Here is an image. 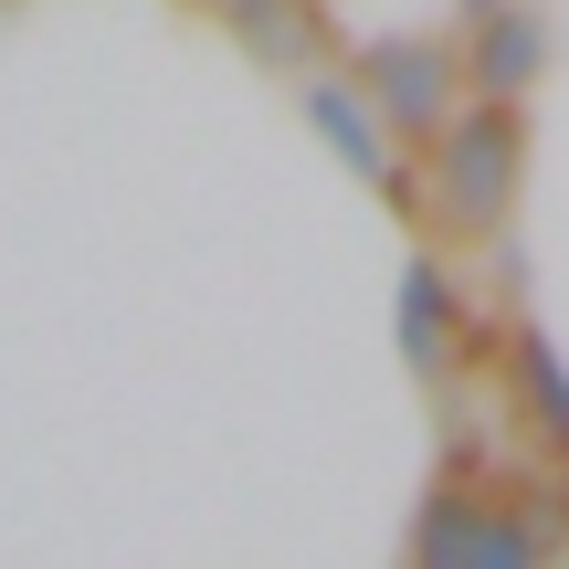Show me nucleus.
<instances>
[{
	"label": "nucleus",
	"instance_id": "nucleus-3",
	"mask_svg": "<svg viewBox=\"0 0 569 569\" xmlns=\"http://www.w3.org/2000/svg\"><path fill=\"white\" fill-rule=\"evenodd\" d=\"M422 549H432V559H486V569H496V559H528V538L496 528V517H475L465 496H443V507L422 517Z\"/></svg>",
	"mask_w": 569,
	"mask_h": 569
},
{
	"label": "nucleus",
	"instance_id": "nucleus-9",
	"mask_svg": "<svg viewBox=\"0 0 569 569\" xmlns=\"http://www.w3.org/2000/svg\"><path fill=\"white\" fill-rule=\"evenodd\" d=\"M475 11H496V0H475Z\"/></svg>",
	"mask_w": 569,
	"mask_h": 569
},
{
	"label": "nucleus",
	"instance_id": "nucleus-2",
	"mask_svg": "<svg viewBox=\"0 0 569 569\" xmlns=\"http://www.w3.org/2000/svg\"><path fill=\"white\" fill-rule=\"evenodd\" d=\"M369 96H380L411 138H432L443 106H453V74H443V53H422V42H390V53H369Z\"/></svg>",
	"mask_w": 569,
	"mask_h": 569
},
{
	"label": "nucleus",
	"instance_id": "nucleus-8",
	"mask_svg": "<svg viewBox=\"0 0 569 569\" xmlns=\"http://www.w3.org/2000/svg\"><path fill=\"white\" fill-rule=\"evenodd\" d=\"M443 306H453V284H443V274L422 264V274H411V359H422V348L443 338Z\"/></svg>",
	"mask_w": 569,
	"mask_h": 569
},
{
	"label": "nucleus",
	"instance_id": "nucleus-5",
	"mask_svg": "<svg viewBox=\"0 0 569 569\" xmlns=\"http://www.w3.org/2000/svg\"><path fill=\"white\" fill-rule=\"evenodd\" d=\"M317 127L338 138V159H359V169H369V180H401V169H390V148H380V117H369L359 96H338V84H317Z\"/></svg>",
	"mask_w": 569,
	"mask_h": 569
},
{
	"label": "nucleus",
	"instance_id": "nucleus-1",
	"mask_svg": "<svg viewBox=\"0 0 569 569\" xmlns=\"http://www.w3.org/2000/svg\"><path fill=\"white\" fill-rule=\"evenodd\" d=\"M517 190V127L507 106H475L465 127H432V211L453 232H486Z\"/></svg>",
	"mask_w": 569,
	"mask_h": 569
},
{
	"label": "nucleus",
	"instance_id": "nucleus-4",
	"mask_svg": "<svg viewBox=\"0 0 569 569\" xmlns=\"http://www.w3.org/2000/svg\"><path fill=\"white\" fill-rule=\"evenodd\" d=\"M528 74H538V21L528 11H496L486 21V53H475V84H486V96H517Z\"/></svg>",
	"mask_w": 569,
	"mask_h": 569
},
{
	"label": "nucleus",
	"instance_id": "nucleus-6",
	"mask_svg": "<svg viewBox=\"0 0 569 569\" xmlns=\"http://www.w3.org/2000/svg\"><path fill=\"white\" fill-rule=\"evenodd\" d=\"M222 11L243 21V32L264 42L274 63H306V53H317V21H306V0H222Z\"/></svg>",
	"mask_w": 569,
	"mask_h": 569
},
{
	"label": "nucleus",
	"instance_id": "nucleus-7",
	"mask_svg": "<svg viewBox=\"0 0 569 569\" xmlns=\"http://www.w3.org/2000/svg\"><path fill=\"white\" fill-rule=\"evenodd\" d=\"M517 380H528V411L549 443H569V369L549 359V338H517Z\"/></svg>",
	"mask_w": 569,
	"mask_h": 569
}]
</instances>
